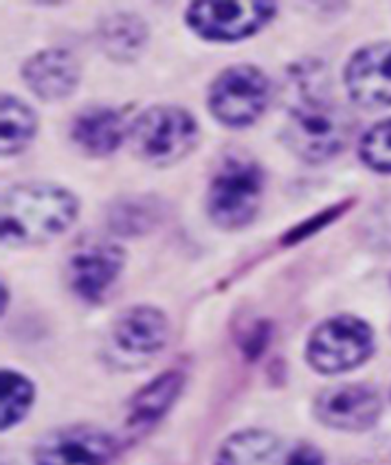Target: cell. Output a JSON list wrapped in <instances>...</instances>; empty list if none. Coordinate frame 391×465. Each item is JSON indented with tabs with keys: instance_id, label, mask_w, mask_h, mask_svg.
Masks as SVG:
<instances>
[{
	"instance_id": "obj_7",
	"label": "cell",
	"mask_w": 391,
	"mask_h": 465,
	"mask_svg": "<svg viewBox=\"0 0 391 465\" xmlns=\"http://www.w3.org/2000/svg\"><path fill=\"white\" fill-rule=\"evenodd\" d=\"M277 14V5L264 0H240V3H216L200 0L189 5L185 23L207 42H240L253 38L266 26Z\"/></svg>"
},
{
	"instance_id": "obj_5",
	"label": "cell",
	"mask_w": 391,
	"mask_h": 465,
	"mask_svg": "<svg viewBox=\"0 0 391 465\" xmlns=\"http://www.w3.org/2000/svg\"><path fill=\"white\" fill-rule=\"evenodd\" d=\"M271 104V79L262 68L236 64L218 73L207 93V108L218 124L242 130L257 124Z\"/></svg>"
},
{
	"instance_id": "obj_6",
	"label": "cell",
	"mask_w": 391,
	"mask_h": 465,
	"mask_svg": "<svg viewBox=\"0 0 391 465\" xmlns=\"http://www.w3.org/2000/svg\"><path fill=\"white\" fill-rule=\"evenodd\" d=\"M374 330L358 316H332L315 327L306 345V361L315 371L336 375L361 367L374 353Z\"/></svg>"
},
{
	"instance_id": "obj_14",
	"label": "cell",
	"mask_w": 391,
	"mask_h": 465,
	"mask_svg": "<svg viewBox=\"0 0 391 465\" xmlns=\"http://www.w3.org/2000/svg\"><path fill=\"white\" fill-rule=\"evenodd\" d=\"M68 136L77 150L93 158L115 154L128 136L124 116L108 105H88L73 116Z\"/></svg>"
},
{
	"instance_id": "obj_18",
	"label": "cell",
	"mask_w": 391,
	"mask_h": 465,
	"mask_svg": "<svg viewBox=\"0 0 391 465\" xmlns=\"http://www.w3.org/2000/svg\"><path fill=\"white\" fill-rule=\"evenodd\" d=\"M38 134V114L15 94H3V156L23 154Z\"/></svg>"
},
{
	"instance_id": "obj_3",
	"label": "cell",
	"mask_w": 391,
	"mask_h": 465,
	"mask_svg": "<svg viewBox=\"0 0 391 465\" xmlns=\"http://www.w3.org/2000/svg\"><path fill=\"white\" fill-rule=\"evenodd\" d=\"M266 172L245 152H229L218 161L207 187V215L225 231L245 229L262 207Z\"/></svg>"
},
{
	"instance_id": "obj_11",
	"label": "cell",
	"mask_w": 391,
	"mask_h": 465,
	"mask_svg": "<svg viewBox=\"0 0 391 465\" xmlns=\"http://www.w3.org/2000/svg\"><path fill=\"white\" fill-rule=\"evenodd\" d=\"M383 413V401L376 389L367 384H339L326 389L315 400V417L332 430H369Z\"/></svg>"
},
{
	"instance_id": "obj_21",
	"label": "cell",
	"mask_w": 391,
	"mask_h": 465,
	"mask_svg": "<svg viewBox=\"0 0 391 465\" xmlns=\"http://www.w3.org/2000/svg\"><path fill=\"white\" fill-rule=\"evenodd\" d=\"M358 158L376 173H391V116L372 125L358 143Z\"/></svg>"
},
{
	"instance_id": "obj_23",
	"label": "cell",
	"mask_w": 391,
	"mask_h": 465,
	"mask_svg": "<svg viewBox=\"0 0 391 465\" xmlns=\"http://www.w3.org/2000/svg\"><path fill=\"white\" fill-rule=\"evenodd\" d=\"M347 207H350V203L336 204V207L327 209V211H324V213L315 215V218H310V220H306L304 224H299L297 229L290 231V235H286V244H293V242L306 240V237H308L313 231L321 229V226H326V224H330L332 220H336V218H339V215H343V211H346Z\"/></svg>"
},
{
	"instance_id": "obj_1",
	"label": "cell",
	"mask_w": 391,
	"mask_h": 465,
	"mask_svg": "<svg viewBox=\"0 0 391 465\" xmlns=\"http://www.w3.org/2000/svg\"><path fill=\"white\" fill-rule=\"evenodd\" d=\"M354 119L332 99L330 82L321 66L306 62L288 79L284 145L299 161L321 165L339 156L352 141Z\"/></svg>"
},
{
	"instance_id": "obj_8",
	"label": "cell",
	"mask_w": 391,
	"mask_h": 465,
	"mask_svg": "<svg viewBox=\"0 0 391 465\" xmlns=\"http://www.w3.org/2000/svg\"><path fill=\"white\" fill-rule=\"evenodd\" d=\"M117 446L102 428L66 426L51 430L35 446V465H113Z\"/></svg>"
},
{
	"instance_id": "obj_2",
	"label": "cell",
	"mask_w": 391,
	"mask_h": 465,
	"mask_svg": "<svg viewBox=\"0 0 391 465\" xmlns=\"http://www.w3.org/2000/svg\"><path fill=\"white\" fill-rule=\"evenodd\" d=\"M79 215L77 195L55 183H20L3 195V244L40 246L73 226Z\"/></svg>"
},
{
	"instance_id": "obj_10",
	"label": "cell",
	"mask_w": 391,
	"mask_h": 465,
	"mask_svg": "<svg viewBox=\"0 0 391 465\" xmlns=\"http://www.w3.org/2000/svg\"><path fill=\"white\" fill-rule=\"evenodd\" d=\"M343 84L358 108H391V42H374L354 53L346 64Z\"/></svg>"
},
{
	"instance_id": "obj_17",
	"label": "cell",
	"mask_w": 391,
	"mask_h": 465,
	"mask_svg": "<svg viewBox=\"0 0 391 465\" xmlns=\"http://www.w3.org/2000/svg\"><path fill=\"white\" fill-rule=\"evenodd\" d=\"M282 441L262 428H248L222 441L214 465H277Z\"/></svg>"
},
{
	"instance_id": "obj_16",
	"label": "cell",
	"mask_w": 391,
	"mask_h": 465,
	"mask_svg": "<svg viewBox=\"0 0 391 465\" xmlns=\"http://www.w3.org/2000/svg\"><path fill=\"white\" fill-rule=\"evenodd\" d=\"M185 384V375L181 371H165L156 375L150 384H145L135 398L130 400L128 424L135 430H147L161 421L178 400Z\"/></svg>"
},
{
	"instance_id": "obj_24",
	"label": "cell",
	"mask_w": 391,
	"mask_h": 465,
	"mask_svg": "<svg viewBox=\"0 0 391 465\" xmlns=\"http://www.w3.org/2000/svg\"><path fill=\"white\" fill-rule=\"evenodd\" d=\"M284 465H326V457L319 448L310 446V443H301L293 448Z\"/></svg>"
},
{
	"instance_id": "obj_20",
	"label": "cell",
	"mask_w": 391,
	"mask_h": 465,
	"mask_svg": "<svg viewBox=\"0 0 391 465\" xmlns=\"http://www.w3.org/2000/svg\"><path fill=\"white\" fill-rule=\"evenodd\" d=\"M35 400V389L26 375L14 371V369H5L3 371V400H0V426L3 430H9L15 424L25 420L29 413L31 404Z\"/></svg>"
},
{
	"instance_id": "obj_19",
	"label": "cell",
	"mask_w": 391,
	"mask_h": 465,
	"mask_svg": "<svg viewBox=\"0 0 391 465\" xmlns=\"http://www.w3.org/2000/svg\"><path fill=\"white\" fill-rule=\"evenodd\" d=\"M161 220L163 204L152 195H132V198L117 200L108 213V226L119 235H144L155 229Z\"/></svg>"
},
{
	"instance_id": "obj_13",
	"label": "cell",
	"mask_w": 391,
	"mask_h": 465,
	"mask_svg": "<svg viewBox=\"0 0 391 465\" xmlns=\"http://www.w3.org/2000/svg\"><path fill=\"white\" fill-rule=\"evenodd\" d=\"M167 316L152 305H135L115 319L110 338L121 353L132 358H150L167 345Z\"/></svg>"
},
{
	"instance_id": "obj_9",
	"label": "cell",
	"mask_w": 391,
	"mask_h": 465,
	"mask_svg": "<svg viewBox=\"0 0 391 465\" xmlns=\"http://www.w3.org/2000/svg\"><path fill=\"white\" fill-rule=\"evenodd\" d=\"M125 266L124 248L113 242H93L73 252L66 263V282L73 294L86 303H102Z\"/></svg>"
},
{
	"instance_id": "obj_15",
	"label": "cell",
	"mask_w": 391,
	"mask_h": 465,
	"mask_svg": "<svg viewBox=\"0 0 391 465\" xmlns=\"http://www.w3.org/2000/svg\"><path fill=\"white\" fill-rule=\"evenodd\" d=\"M97 46L108 60L117 64L136 62L150 42V29L141 15L132 12H115L99 23L97 26Z\"/></svg>"
},
{
	"instance_id": "obj_22",
	"label": "cell",
	"mask_w": 391,
	"mask_h": 465,
	"mask_svg": "<svg viewBox=\"0 0 391 465\" xmlns=\"http://www.w3.org/2000/svg\"><path fill=\"white\" fill-rule=\"evenodd\" d=\"M361 235L372 248L391 251V200L369 211L361 226Z\"/></svg>"
},
{
	"instance_id": "obj_4",
	"label": "cell",
	"mask_w": 391,
	"mask_h": 465,
	"mask_svg": "<svg viewBox=\"0 0 391 465\" xmlns=\"http://www.w3.org/2000/svg\"><path fill=\"white\" fill-rule=\"evenodd\" d=\"M200 125L187 108L158 104L136 114L128 125V143L136 156L152 167H170L194 152Z\"/></svg>"
},
{
	"instance_id": "obj_12",
	"label": "cell",
	"mask_w": 391,
	"mask_h": 465,
	"mask_svg": "<svg viewBox=\"0 0 391 465\" xmlns=\"http://www.w3.org/2000/svg\"><path fill=\"white\" fill-rule=\"evenodd\" d=\"M26 88L42 102H60L77 91L82 68L79 60L66 49H45L26 57L20 68Z\"/></svg>"
}]
</instances>
